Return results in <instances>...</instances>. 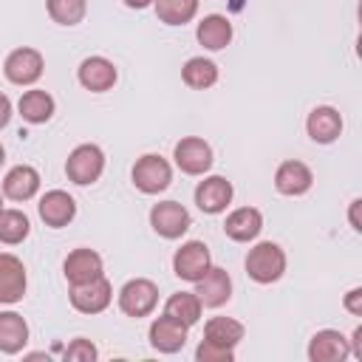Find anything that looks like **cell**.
Wrapping results in <instances>:
<instances>
[{
    "label": "cell",
    "instance_id": "6da1fadb",
    "mask_svg": "<svg viewBox=\"0 0 362 362\" xmlns=\"http://www.w3.org/2000/svg\"><path fill=\"white\" fill-rule=\"evenodd\" d=\"M286 272V252L272 243V240H260L249 249L246 255V274L255 280V283H274L280 280Z\"/></svg>",
    "mask_w": 362,
    "mask_h": 362
},
{
    "label": "cell",
    "instance_id": "5b68a950",
    "mask_svg": "<svg viewBox=\"0 0 362 362\" xmlns=\"http://www.w3.org/2000/svg\"><path fill=\"white\" fill-rule=\"evenodd\" d=\"M42 68H45V59L37 48H14L6 62H3V74L8 82L14 85H34L40 76H42Z\"/></svg>",
    "mask_w": 362,
    "mask_h": 362
},
{
    "label": "cell",
    "instance_id": "83f0119b",
    "mask_svg": "<svg viewBox=\"0 0 362 362\" xmlns=\"http://www.w3.org/2000/svg\"><path fill=\"white\" fill-rule=\"evenodd\" d=\"M31 232V223H28V215L20 212V209H0V243H8V246H17L28 238Z\"/></svg>",
    "mask_w": 362,
    "mask_h": 362
},
{
    "label": "cell",
    "instance_id": "9a60e30c",
    "mask_svg": "<svg viewBox=\"0 0 362 362\" xmlns=\"http://www.w3.org/2000/svg\"><path fill=\"white\" fill-rule=\"evenodd\" d=\"M187 331L189 328L184 322L161 314V317H156L150 322V345L156 351H161V354H175V351H181L187 345Z\"/></svg>",
    "mask_w": 362,
    "mask_h": 362
},
{
    "label": "cell",
    "instance_id": "7402d4cb",
    "mask_svg": "<svg viewBox=\"0 0 362 362\" xmlns=\"http://www.w3.org/2000/svg\"><path fill=\"white\" fill-rule=\"evenodd\" d=\"M195 37H198V42H201L204 48L221 51V48H226L229 40H232V23H229L223 14H206V17L198 23Z\"/></svg>",
    "mask_w": 362,
    "mask_h": 362
},
{
    "label": "cell",
    "instance_id": "8fae6325",
    "mask_svg": "<svg viewBox=\"0 0 362 362\" xmlns=\"http://www.w3.org/2000/svg\"><path fill=\"white\" fill-rule=\"evenodd\" d=\"M232 195H235V189L223 175H209V178L198 181V187H195V204L206 215L223 212L232 204Z\"/></svg>",
    "mask_w": 362,
    "mask_h": 362
},
{
    "label": "cell",
    "instance_id": "836d02e7",
    "mask_svg": "<svg viewBox=\"0 0 362 362\" xmlns=\"http://www.w3.org/2000/svg\"><path fill=\"white\" fill-rule=\"evenodd\" d=\"M8 119H11V99L6 93H0V130L8 124Z\"/></svg>",
    "mask_w": 362,
    "mask_h": 362
},
{
    "label": "cell",
    "instance_id": "7a4b0ae2",
    "mask_svg": "<svg viewBox=\"0 0 362 362\" xmlns=\"http://www.w3.org/2000/svg\"><path fill=\"white\" fill-rule=\"evenodd\" d=\"M105 170V153L96 147V144H79L71 150L68 161H65V175L68 181L79 184V187H88L93 181H99Z\"/></svg>",
    "mask_w": 362,
    "mask_h": 362
},
{
    "label": "cell",
    "instance_id": "4dcf8cb0",
    "mask_svg": "<svg viewBox=\"0 0 362 362\" xmlns=\"http://www.w3.org/2000/svg\"><path fill=\"white\" fill-rule=\"evenodd\" d=\"M62 356H65L68 362H93V359L99 356V351H96V345H93L90 339L79 337V339H74V342L65 348Z\"/></svg>",
    "mask_w": 362,
    "mask_h": 362
},
{
    "label": "cell",
    "instance_id": "603a6c76",
    "mask_svg": "<svg viewBox=\"0 0 362 362\" xmlns=\"http://www.w3.org/2000/svg\"><path fill=\"white\" fill-rule=\"evenodd\" d=\"M54 107H57L54 105V96L48 90H40V88L25 90L20 96V102H17V110H20V116L28 124H45L54 116Z\"/></svg>",
    "mask_w": 362,
    "mask_h": 362
},
{
    "label": "cell",
    "instance_id": "7c38bea8",
    "mask_svg": "<svg viewBox=\"0 0 362 362\" xmlns=\"http://www.w3.org/2000/svg\"><path fill=\"white\" fill-rule=\"evenodd\" d=\"M195 294H198L201 305H206V308H218V305L229 303V297H232L229 272L221 269V266H209L206 274L201 280H195Z\"/></svg>",
    "mask_w": 362,
    "mask_h": 362
},
{
    "label": "cell",
    "instance_id": "2e32d148",
    "mask_svg": "<svg viewBox=\"0 0 362 362\" xmlns=\"http://www.w3.org/2000/svg\"><path fill=\"white\" fill-rule=\"evenodd\" d=\"M351 356V345L348 339L334 331V328H322L311 337L308 342V359L311 362H342Z\"/></svg>",
    "mask_w": 362,
    "mask_h": 362
},
{
    "label": "cell",
    "instance_id": "8d00e7d4",
    "mask_svg": "<svg viewBox=\"0 0 362 362\" xmlns=\"http://www.w3.org/2000/svg\"><path fill=\"white\" fill-rule=\"evenodd\" d=\"M124 6H130V8H147V6H153V0H124Z\"/></svg>",
    "mask_w": 362,
    "mask_h": 362
},
{
    "label": "cell",
    "instance_id": "f546056e",
    "mask_svg": "<svg viewBox=\"0 0 362 362\" xmlns=\"http://www.w3.org/2000/svg\"><path fill=\"white\" fill-rule=\"evenodd\" d=\"M45 8H48V17L59 25H76L82 23L85 11H88V3L85 0H45Z\"/></svg>",
    "mask_w": 362,
    "mask_h": 362
},
{
    "label": "cell",
    "instance_id": "e575fe53",
    "mask_svg": "<svg viewBox=\"0 0 362 362\" xmlns=\"http://www.w3.org/2000/svg\"><path fill=\"white\" fill-rule=\"evenodd\" d=\"M348 345H351V354L356 359H362V325L354 328V339H348Z\"/></svg>",
    "mask_w": 362,
    "mask_h": 362
},
{
    "label": "cell",
    "instance_id": "8992f818",
    "mask_svg": "<svg viewBox=\"0 0 362 362\" xmlns=\"http://www.w3.org/2000/svg\"><path fill=\"white\" fill-rule=\"evenodd\" d=\"M212 266V257H209V249L204 240H187L181 243V249L173 255V272L187 280V283H195L206 274V269Z\"/></svg>",
    "mask_w": 362,
    "mask_h": 362
},
{
    "label": "cell",
    "instance_id": "277c9868",
    "mask_svg": "<svg viewBox=\"0 0 362 362\" xmlns=\"http://www.w3.org/2000/svg\"><path fill=\"white\" fill-rule=\"evenodd\" d=\"M158 303V286L147 277L127 280L119 291V308L127 317H147Z\"/></svg>",
    "mask_w": 362,
    "mask_h": 362
},
{
    "label": "cell",
    "instance_id": "ba28073f",
    "mask_svg": "<svg viewBox=\"0 0 362 362\" xmlns=\"http://www.w3.org/2000/svg\"><path fill=\"white\" fill-rule=\"evenodd\" d=\"M68 297H71V305H74L76 311H82V314H99V311H105V308L110 305V300H113V286H110V283L105 280V274H102V277H96V280H90V283L71 286Z\"/></svg>",
    "mask_w": 362,
    "mask_h": 362
},
{
    "label": "cell",
    "instance_id": "52a82bcc",
    "mask_svg": "<svg viewBox=\"0 0 362 362\" xmlns=\"http://www.w3.org/2000/svg\"><path fill=\"white\" fill-rule=\"evenodd\" d=\"M189 223H192V218H189L187 206L178 201H161L150 209V226L167 240L181 238L189 229Z\"/></svg>",
    "mask_w": 362,
    "mask_h": 362
},
{
    "label": "cell",
    "instance_id": "d6a6232c",
    "mask_svg": "<svg viewBox=\"0 0 362 362\" xmlns=\"http://www.w3.org/2000/svg\"><path fill=\"white\" fill-rule=\"evenodd\" d=\"M345 308H348L351 314L362 317V288H351V291L345 294Z\"/></svg>",
    "mask_w": 362,
    "mask_h": 362
},
{
    "label": "cell",
    "instance_id": "f35d334b",
    "mask_svg": "<svg viewBox=\"0 0 362 362\" xmlns=\"http://www.w3.org/2000/svg\"><path fill=\"white\" fill-rule=\"evenodd\" d=\"M0 209H3V195H0Z\"/></svg>",
    "mask_w": 362,
    "mask_h": 362
},
{
    "label": "cell",
    "instance_id": "ac0fdd59",
    "mask_svg": "<svg viewBox=\"0 0 362 362\" xmlns=\"http://www.w3.org/2000/svg\"><path fill=\"white\" fill-rule=\"evenodd\" d=\"M311 184H314V175H311L308 164H303L297 158H288L274 170V187L283 195H303L311 189Z\"/></svg>",
    "mask_w": 362,
    "mask_h": 362
},
{
    "label": "cell",
    "instance_id": "30bf717a",
    "mask_svg": "<svg viewBox=\"0 0 362 362\" xmlns=\"http://www.w3.org/2000/svg\"><path fill=\"white\" fill-rule=\"evenodd\" d=\"M25 266L20 257L0 252V305H14L25 294Z\"/></svg>",
    "mask_w": 362,
    "mask_h": 362
},
{
    "label": "cell",
    "instance_id": "e0dca14e",
    "mask_svg": "<svg viewBox=\"0 0 362 362\" xmlns=\"http://www.w3.org/2000/svg\"><path fill=\"white\" fill-rule=\"evenodd\" d=\"M305 130H308L311 141H317V144H331V141H337L339 133H342V116H339L337 107L320 105V107H314V110L308 113Z\"/></svg>",
    "mask_w": 362,
    "mask_h": 362
},
{
    "label": "cell",
    "instance_id": "ffe728a7",
    "mask_svg": "<svg viewBox=\"0 0 362 362\" xmlns=\"http://www.w3.org/2000/svg\"><path fill=\"white\" fill-rule=\"evenodd\" d=\"M260 229H263V215H260V209H255V206H240V209L229 212V215H226V223H223L226 238H232V240H238V243L255 240V238L260 235Z\"/></svg>",
    "mask_w": 362,
    "mask_h": 362
},
{
    "label": "cell",
    "instance_id": "9c48e42d",
    "mask_svg": "<svg viewBox=\"0 0 362 362\" xmlns=\"http://www.w3.org/2000/svg\"><path fill=\"white\" fill-rule=\"evenodd\" d=\"M175 164L181 173L187 175H204L209 167H212V147L198 139V136H187L175 144V153H173Z\"/></svg>",
    "mask_w": 362,
    "mask_h": 362
},
{
    "label": "cell",
    "instance_id": "44dd1931",
    "mask_svg": "<svg viewBox=\"0 0 362 362\" xmlns=\"http://www.w3.org/2000/svg\"><path fill=\"white\" fill-rule=\"evenodd\" d=\"M40 189V173L28 164H17L3 178V195L11 201H28Z\"/></svg>",
    "mask_w": 362,
    "mask_h": 362
},
{
    "label": "cell",
    "instance_id": "f1b7e54d",
    "mask_svg": "<svg viewBox=\"0 0 362 362\" xmlns=\"http://www.w3.org/2000/svg\"><path fill=\"white\" fill-rule=\"evenodd\" d=\"M156 14L167 25H184L198 14V0H153Z\"/></svg>",
    "mask_w": 362,
    "mask_h": 362
},
{
    "label": "cell",
    "instance_id": "d4e9b609",
    "mask_svg": "<svg viewBox=\"0 0 362 362\" xmlns=\"http://www.w3.org/2000/svg\"><path fill=\"white\" fill-rule=\"evenodd\" d=\"M243 334H246V328H243L238 320H232V317H212V320H206V325H204V339H206V342H215V345L232 348V351H235V345L243 339Z\"/></svg>",
    "mask_w": 362,
    "mask_h": 362
},
{
    "label": "cell",
    "instance_id": "cb8c5ba5",
    "mask_svg": "<svg viewBox=\"0 0 362 362\" xmlns=\"http://www.w3.org/2000/svg\"><path fill=\"white\" fill-rule=\"evenodd\" d=\"M28 342V322L17 311H0V351L20 354Z\"/></svg>",
    "mask_w": 362,
    "mask_h": 362
},
{
    "label": "cell",
    "instance_id": "4316f807",
    "mask_svg": "<svg viewBox=\"0 0 362 362\" xmlns=\"http://www.w3.org/2000/svg\"><path fill=\"white\" fill-rule=\"evenodd\" d=\"M201 308L204 305H201V300H198L195 291H178V294H173L164 303V314L173 317V320H178V322H184L187 328L201 320Z\"/></svg>",
    "mask_w": 362,
    "mask_h": 362
},
{
    "label": "cell",
    "instance_id": "4fadbf2b",
    "mask_svg": "<svg viewBox=\"0 0 362 362\" xmlns=\"http://www.w3.org/2000/svg\"><path fill=\"white\" fill-rule=\"evenodd\" d=\"M76 76H79V85L85 90L105 93V90H110L116 85V76L119 74H116V65L110 59H105V57H85L79 62Z\"/></svg>",
    "mask_w": 362,
    "mask_h": 362
},
{
    "label": "cell",
    "instance_id": "74e56055",
    "mask_svg": "<svg viewBox=\"0 0 362 362\" xmlns=\"http://www.w3.org/2000/svg\"><path fill=\"white\" fill-rule=\"evenodd\" d=\"M3 161H6V150H3V144H0V167H3Z\"/></svg>",
    "mask_w": 362,
    "mask_h": 362
},
{
    "label": "cell",
    "instance_id": "484cf974",
    "mask_svg": "<svg viewBox=\"0 0 362 362\" xmlns=\"http://www.w3.org/2000/svg\"><path fill=\"white\" fill-rule=\"evenodd\" d=\"M181 79L184 85H189L192 90H206L218 82V65L212 59H204V57H192L184 62L181 68Z\"/></svg>",
    "mask_w": 362,
    "mask_h": 362
},
{
    "label": "cell",
    "instance_id": "1f68e13d",
    "mask_svg": "<svg viewBox=\"0 0 362 362\" xmlns=\"http://www.w3.org/2000/svg\"><path fill=\"white\" fill-rule=\"evenodd\" d=\"M195 359L198 362H232L235 359V351L232 348H221V345L204 339L198 345V351H195Z\"/></svg>",
    "mask_w": 362,
    "mask_h": 362
},
{
    "label": "cell",
    "instance_id": "d6986e66",
    "mask_svg": "<svg viewBox=\"0 0 362 362\" xmlns=\"http://www.w3.org/2000/svg\"><path fill=\"white\" fill-rule=\"evenodd\" d=\"M62 272H65V277H68L71 286L90 283V280L102 277V257H99L93 249H74V252L65 257Z\"/></svg>",
    "mask_w": 362,
    "mask_h": 362
},
{
    "label": "cell",
    "instance_id": "3957f363",
    "mask_svg": "<svg viewBox=\"0 0 362 362\" xmlns=\"http://www.w3.org/2000/svg\"><path fill=\"white\" fill-rule=\"evenodd\" d=\"M173 181V167L167 164V158L147 153L133 164V184L136 189H141L144 195H158L170 187Z\"/></svg>",
    "mask_w": 362,
    "mask_h": 362
},
{
    "label": "cell",
    "instance_id": "d590c367",
    "mask_svg": "<svg viewBox=\"0 0 362 362\" xmlns=\"http://www.w3.org/2000/svg\"><path fill=\"white\" fill-rule=\"evenodd\" d=\"M359 206H362V201L356 198V201H351V212H348V218H351V226H354L356 232H362V223H359Z\"/></svg>",
    "mask_w": 362,
    "mask_h": 362
},
{
    "label": "cell",
    "instance_id": "5bb4252c",
    "mask_svg": "<svg viewBox=\"0 0 362 362\" xmlns=\"http://www.w3.org/2000/svg\"><path fill=\"white\" fill-rule=\"evenodd\" d=\"M37 209H40V218H42L45 226L62 229V226H68V223L74 221V215H76V201H74L65 189H48V192L40 198Z\"/></svg>",
    "mask_w": 362,
    "mask_h": 362
}]
</instances>
